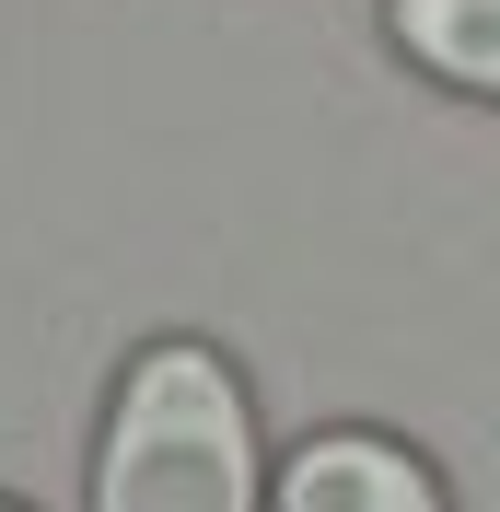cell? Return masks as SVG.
I'll return each mask as SVG.
<instances>
[{
    "label": "cell",
    "instance_id": "6da1fadb",
    "mask_svg": "<svg viewBox=\"0 0 500 512\" xmlns=\"http://www.w3.org/2000/svg\"><path fill=\"white\" fill-rule=\"evenodd\" d=\"M94 512H268L245 373L210 338H152L117 373L94 443Z\"/></svg>",
    "mask_w": 500,
    "mask_h": 512
},
{
    "label": "cell",
    "instance_id": "7a4b0ae2",
    "mask_svg": "<svg viewBox=\"0 0 500 512\" xmlns=\"http://www.w3.org/2000/svg\"><path fill=\"white\" fill-rule=\"evenodd\" d=\"M268 512H454V501H442V478L396 443V431H314L280 466Z\"/></svg>",
    "mask_w": 500,
    "mask_h": 512
},
{
    "label": "cell",
    "instance_id": "3957f363",
    "mask_svg": "<svg viewBox=\"0 0 500 512\" xmlns=\"http://www.w3.org/2000/svg\"><path fill=\"white\" fill-rule=\"evenodd\" d=\"M384 35H396L407 70L500 105V0H384Z\"/></svg>",
    "mask_w": 500,
    "mask_h": 512
},
{
    "label": "cell",
    "instance_id": "277c9868",
    "mask_svg": "<svg viewBox=\"0 0 500 512\" xmlns=\"http://www.w3.org/2000/svg\"><path fill=\"white\" fill-rule=\"evenodd\" d=\"M0 512H24V501H0Z\"/></svg>",
    "mask_w": 500,
    "mask_h": 512
}]
</instances>
